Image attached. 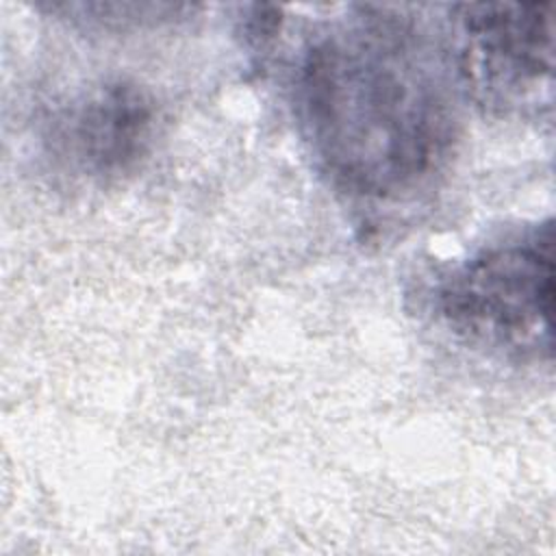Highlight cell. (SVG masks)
<instances>
[{
    "instance_id": "cell-1",
    "label": "cell",
    "mask_w": 556,
    "mask_h": 556,
    "mask_svg": "<svg viewBox=\"0 0 556 556\" xmlns=\"http://www.w3.org/2000/svg\"><path fill=\"white\" fill-rule=\"evenodd\" d=\"M306 46L293 83L300 132L339 191L406 200L447 165L460 76L450 43L395 7L348 9Z\"/></svg>"
},
{
    "instance_id": "cell-2",
    "label": "cell",
    "mask_w": 556,
    "mask_h": 556,
    "mask_svg": "<svg viewBox=\"0 0 556 556\" xmlns=\"http://www.w3.org/2000/svg\"><path fill=\"white\" fill-rule=\"evenodd\" d=\"M554 239L549 222L491 243L452 267L434 306L471 343L513 354L552 352Z\"/></svg>"
},
{
    "instance_id": "cell-3",
    "label": "cell",
    "mask_w": 556,
    "mask_h": 556,
    "mask_svg": "<svg viewBox=\"0 0 556 556\" xmlns=\"http://www.w3.org/2000/svg\"><path fill=\"white\" fill-rule=\"evenodd\" d=\"M450 13V50L463 83L486 104L536 109L552 102V4H460Z\"/></svg>"
},
{
    "instance_id": "cell-4",
    "label": "cell",
    "mask_w": 556,
    "mask_h": 556,
    "mask_svg": "<svg viewBox=\"0 0 556 556\" xmlns=\"http://www.w3.org/2000/svg\"><path fill=\"white\" fill-rule=\"evenodd\" d=\"M156 106L143 87L109 80L63 106L50 126L52 156L72 174L111 182L130 174L148 154Z\"/></svg>"
}]
</instances>
